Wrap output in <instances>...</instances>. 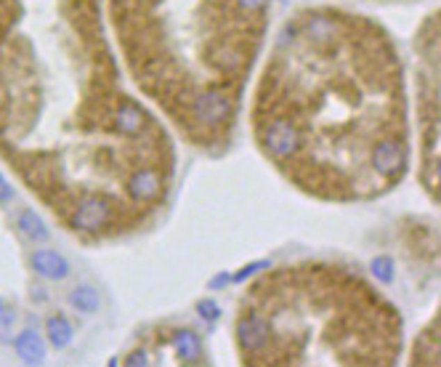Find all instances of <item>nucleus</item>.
<instances>
[{"instance_id":"nucleus-1","label":"nucleus","mask_w":441,"mask_h":367,"mask_svg":"<svg viewBox=\"0 0 441 367\" xmlns=\"http://www.w3.org/2000/svg\"><path fill=\"white\" fill-rule=\"evenodd\" d=\"M114 221V205L107 197H86L80 200L72 213L67 216V224L80 234H99L109 229Z\"/></svg>"},{"instance_id":"nucleus-2","label":"nucleus","mask_w":441,"mask_h":367,"mask_svg":"<svg viewBox=\"0 0 441 367\" xmlns=\"http://www.w3.org/2000/svg\"><path fill=\"white\" fill-rule=\"evenodd\" d=\"M112 130L117 136H125V139H141L149 130V114L144 112L136 101H120L114 107Z\"/></svg>"},{"instance_id":"nucleus-3","label":"nucleus","mask_w":441,"mask_h":367,"mask_svg":"<svg viewBox=\"0 0 441 367\" xmlns=\"http://www.w3.org/2000/svg\"><path fill=\"white\" fill-rule=\"evenodd\" d=\"M29 267L35 269L45 280H64L70 274V264L64 255H59L56 250H35L29 258Z\"/></svg>"},{"instance_id":"nucleus-4","label":"nucleus","mask_w":441,"mask_h":367,"mask_svg":"<svg viewBox=\"0 0 441 367\" xmlns=\"http://www.w3.org/2000/svg\"><path fill=\"white\" fill-rule=\"evenodd\" d=\"M14 349L24 365H40V362L45 359V343L35 330L19 333L14 340Z\"/></svg>"},{"instance_id":"nucleus-5","label":"nucleus","mask_w":441,"mask_h":367,"mask_svg":"<svg viewBox=\"0 0 441 367\" xmlns=\"http://www.w3.org/2000/svg\"><path fill=\"white\" fill-rule=\"evenodd\" d=\"M173 346H176L178 359H184V362H197L199 354H202V340H199V336L194 330H186V327L176 333Z\"/></svg>"},{"instance_id":"nucleus-6","label":"nucleus","mask_w":441,"mask_h":367,"mask_svg":"<svg viewBox=\"0 0 441 367\" xmlns=\"http://www.w3.org/2000/svg\"><path fill=\"white\" fill-rule=\"evenodd\" d=\"M19 229L22 234L29 237V242H45L48 240V226L45 221H40V216L32 211H22L19 213Z\"/></svg>"},{"instance_id":"nucleus-7","label":"nucleus","mask_w":441,"mask_h":367,"mask_svg":"<svg viewBox=\"0 0 441 367\" xmlns=\"http://www.w3.org/2000/svg\"><path fill=\"white\" fill-rule=\"evenodd\" d=\"M70 304L75 306L77 311H83V314H91V311L99 309L101 298L99 293L91 287V285H77L75 290L70 293Z\"/></svg>"},{"instance_id":"nucleus-8","label":"nucleus","mask_w":441,"mask_h":367,"mask_svg":"<svg viewBox=\"0 0 441 367\" xmlns=\"http://www.w3.org/2000/svg\"><path fill=\"white\" fill-rule=\"evenodd\" d=\"M45 327H48V340H51L54 349H64V346H70L72 343V325L61 317V314L51 317Z\"/></svg>"},{"instance_id":"nucleus-9","label":"nucleus","mask_w":441,"mask_h":367,"mask_svg":"<svg viewBox=\"0 0 441 367\" xmlns=\"http://www.w3.org/2000/svg\"><path fill=\"white\" fill-rule=\"evenodd\" d=\"M370 269H372V274H375V280H380V283L388 285L394 280V261H391V258H383V255H380V258L372 261Z\"/></svg>"},{"instance_id":"nucleus-10","label":"nucleus","mask_w":441,"mask_h":367,"mask_svg":"<svg viewBox=\"0 0 441 367\" xmlns=\"http://www.w3.org/2000/svg\"><path fill=\"white\" fill-rule=\"evenodd\" d=\"M8 200H14V189L8 179H3V173H0V202H8Z\"/></svg>"},{"instance_id":"nucleus-11","label":"nucleus","mask_w":441,"mask_h":367,"mask_svg":"<svg viewBox=\"0 0 441 367\" xmlns=\"http://www.w3.org/2000/svg\"><path fill=\"white\" fill-rule=\"evenodd\" d=\"M197 309L205 320H215V317H218V309H215V304H210V301H202Z\"/></svg>"},{"instance_id":"nucleus-12","label":"nucleus","mask_w":441,"mask_h":367,"mask_svg":"<svg viewBox=\"0 0 441 367\" xmlns=\"http://www.w3.org/2000/svg\"><path fill=\"white\" fill-rule=\"evenodd\" d=\"M125 365H149V357L144 352H133L130 357H125Z\"/></svg>"},{"instance_id":"nucleus-13","label":"nucleus","mask_w":441,"mask_h":367,"mask_svg":"<svg viewBox=\"0 0 441 367\" xmlns=\"http://www.w3.org/2000/svg\"><path fill=\"white\" fill-rule=\"evenodd\" d=\"M11 322H14V314L6 309V304L0 301V327H3V325H11Z\"/></svg>"},{"instance_id":"nucleus-14","label":"nucleus","mask_w":441,"mask_h":367,"mask_svg":"<svg viewBox=\"0 0 441 367\" xmlns=\"http://www.w3.org/2000/svg\"><path fill=\"white\" fill-rule=\"evenodd\" d=\"M439 29H441V16H439Z\"/></svg>"}]
</instances>
